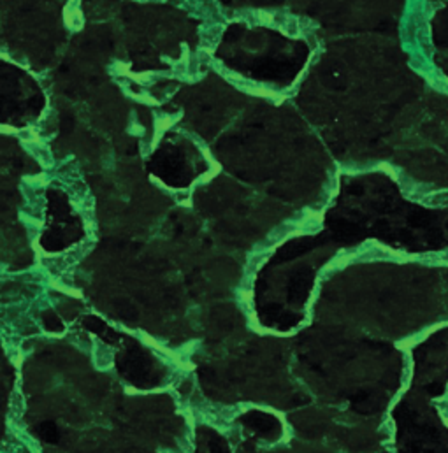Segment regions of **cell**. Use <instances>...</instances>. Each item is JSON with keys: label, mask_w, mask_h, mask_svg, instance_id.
Here are the masks:
<instances>
[{"label": "cell", "mask_w": 448, "mask_h": 453, "mask_svg": "<svg viewBox=\"0 0 448 453\" xmlns=\"http://www.w3.org/2000/svg\"><path fill=\"white\" fill-rule=\"evenodd\" d=\"M116 311L120 313L122 316H129V318H134V311L132 308H130V304H127V302H116Z\"/></svg>", "instance_id": "6da1fadb"}]
</instances>
